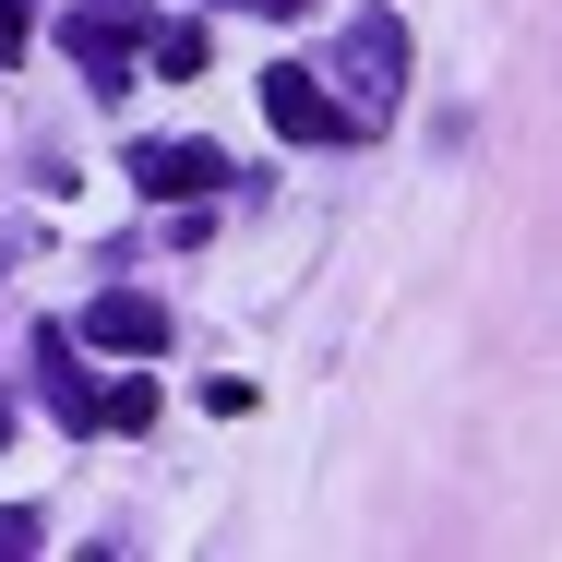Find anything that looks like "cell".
<instances>
[{
    "label": "cell",
    "instance_id": "obj_1",
    "mask_svg": "<svg viewBox=\"0 0 562 562\" xmlns=\"http://www.w3.org/2000/svg\"><path fill=\"white\" fill-rule=\"evenodd\" d=\"M336 85L359 97V109H347L359 132H371L383 109H407V24H395V12H359V24L336 36Z\"/></svg>",
    "mask_w": 562,
    "mask_h": 562
},
{
    "label": "cell",
    "instance_id": "obj_2",
    "mask_svg": "<svg viewBox=\"0 0 562 562\" xmlns=\"http://www.w3.org/2000/svg\"><path fill=\"white\" fill-rule=\"evenodd\" d=\"M60 48L85 60L97 97H120V85L144 72V0H72V12H60Z\"/></svg>",
    "mask_w": 562,
    "mask_h": 562
},
{
    "label": "cell",
    "instance_id": "obj_3",
    "mask_svg": "<svg viewBox=\"0 0 562 562\" xmlns=\"http://www.w3.org/2000/svg\"><path fill=\"white\" fill-rule=\"evenodd\" d=\"M263 120H276V132H288V144H347V132H359V120H347L336 97H324V85H312V72H288V60H276V72H263Z\"/></svg>",
    "mask_w": 562,
    "mask_h": 562
},
{
    "label": "cell",
    "instance_id": "obj_4",
    "mask_svg": "<svg viewBox=\"0 0 562 562\" xmlns=\"http://www.w3.org/2000/svg\"><path fill=\"white\" fill-rule=\"evenodd\" d=\"M85 347H109V359H156L168 347V312L156 300H132V288H109V300H85V324H72Z\"/></svg>",
    "mask_w": 562,
    "mask_h": 562
},
{
    "label": "cell",
    "instance_id": "obj_5",
    "mask_svg": "<svg viewBox=\"0 0 562 562\" xmlns=\"http://www.w3.org/2000/svg\"><path fill=\"white\" fill-rule=\"evenodd\" d=\"M36 383H48V407H60V431H109V383L72 359V336H36Z\"/></svg>",
    "mask_w": 562,
    "mask_h": 562
},
{
    "label": "cell",
    "instance_id": "obj_6",
    "mask_svg": "<svg viewBox=\"0 0 562 562\" xmlns=\"http://www.w3.org/2000/svg\"><path fill=\"white\" fill-rule=\"evenodd\" d=\"M227 156L216 144H132V192H216Z\"/></svg>",
    "mask_w": 562,
    "mask_h": 562
},
{
    "label": "cell",
    "instance_id": "obj_7",
    "mask_svg": "<svg viewBox=\"0 0 562 562\" xmlns=\"http://www.w3.org/2000/svg\"><path fill=\"white\" fill-rule=\"evenodd\" d=\"M144 60H156V72H204V24H192V12H180V24H144Z\"/></svg>",
    "mask_w": 562,
    "mask_h": 562
},
{
    "label": "cell",
    "instance_id": "obj_8",
    "mask_svg": "<svg viewBox=\"0 0 562 562\" xmlns=\"http://www.w3.org/2000/svg\"><path fill=\"white\" fill-rule=\"evenodd\" d=\"M156 419V383L144 371H109V431H144Z\"/></svg>",
    "mask_w": 562,
    "mask_h": 562
},
{
    "label": "cell",
    "instance_id": "obj_9",
    "mask_svg": "<svg viewBox=\"0 0 562 562\" xmlns=\"http://www.w3.org/2000/svg\"><path fill=\"white\" fill-rule=\"evenodd\" d=\"M0 551H36V515L24 503H0Z\"/></svg>",
    "mask_w": 562,
    "mask_h": 562
},
{
    "label": "cell",
    "instance_id": "obj_10",
    "mask_svg": "<svg viewBox=\"0 0 562 562\" xmlns=\"http://www.w3.org/2000/svg\"><path fill=\"white\" fill-rule=\"evenodd\" d=\"M0 60H24V0H0Z\"/></svg>",
    "mask_w": 562,
    "mask_h": 562
},
{
    "label": "cell",
    "instance_id": "obj_11",
    "mask_svg": "<svg viewBox=\"0 0 562 562\" xmlns=\"http://www.w3.org/2000/svg\"><path fill=\"white\" fill-rule=\"evenodd\" d=\"M204 12H312V0H204Z\"/></svg>",
    "mask_w": 562,
    "mask_h": 562
},
{
    "label": "cell",
    "instance_id": "obj_12",
    "mask_svg": "<svg viewBox=\"0 0 562 562\" xmlns=\"http://www.w3.org/2000/svg\"><path fill=\"white\" fill-rule=\"evenodd\" d=\"M0 443H12V407H0Z\"/></svg>",
    "mask_w": 562,
    "mask_h": 562
}]
</instances>
